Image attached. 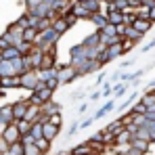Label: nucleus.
<instances>
[{
    "mask_svg": "<svg viewBox=\"0 0 155 155\" xmlns=\"http://www.w3.org/2000/svg\"><path fill=\"white\" fill-rule=\"evenodd\" d=\"M101 34H103V36H120V27L113 25V23H107V25L101 29Z\"/></svg>",
    "mask_w": 155,
    "mask_h": 155,
    "instance_id": "obj_26",
    "label": "nucleus"
},
{
    "mask_svg": "<svg viewBox=\"0 0 155 155\" xmlns=\"http://www.w3.org/2000/svg\"><path fill=\"white\" fill-rule=\"evenodd\" d=\"M42 128H44V138H46V140H51V143L57 138V134L61 132V128H59V126H54V124H51V122H44V124H42Z\"/></svg>",
    "mask_w": 155,
    "mask_h": 155,
    "instance_id": "obj_13",
    "label": "nucleus"
},
{
    "mask_svg": "<svg viewBox=\"0 0 155 155\" xmlns=\"http://www.w3.org/2000/svg\"><path fill=\"white\" fill-rule=\"evenodd\" d=\"M101 155H120V153H117V151H115L113 147H107V149H105V151H103Z\"/></svg>",
    "mask_w": 155,
    "mask_h": 155,
    "instance_id": "obj_37",
    "label": "nucleus"
},
{
    "mask_svg": "<svg viewBox=\"0 0 155 155\" xmlns=\"http://www.w3.org/2000/svg\"><path fill=\"white\" fill-rule=\"evenodd\" d=\"M36 147L40 149V153L44 155V153L51 151V140H46V138H38V140H36Z\"/></svg>",
    "mask_w": 155,
    "mask_h": 155,
    "instance_id": "obj_28",
    "label": "nucleus"
},
{
    "mask_svg": "<svg viewBox=\"0 0 155 155\" xmlns=\"http://www.w3.org/2000/svg\"><path fill=\"white\" fill-rule=\"evenodd\" d=\"M113 109H115V99H109V101H107L101 109H97V113H94L92 117H94V120H101V117H105L107 113H111Z\"/></svg>",
    "mask_w": 155,
    "mask_h": 155,
    "instance_id": "obj_15",
    "label": "nucleus"
},
{
    "mask_svg": "<svg viewBox=\"0 0 155 155\" xmlns=\"http://www.w3.org/2000/svg\"><path fill=\"white\" fill-rule=\"evenodd\" d=\"M122 155H140V153H136V151H134V149L130 147V151H128V153H122Z\"/></svg>",
    "mask_w": 155,
    "mask_h": 155,
    "instance_id": "obj_43",
    "label": "nucleus"
},
{
    "mask_svg": "<svg viewBox=\"0 0 155 155\" xmlns=\"http://www.w3.org/2000/svg\"><path fill=\"white\" fill-rule=\"evenodd\" d=\"M136 46V42H132V40H128V38H122V48H124V52L132 51Z\"/></svg>",
    "mask_w": 155,
    "mask_h": 155,
    "instance_id": "obj_31",
    "label": "nucleus"
},
{
    "mask_svg": "<svg viewBox=\"0 0 155 155\" xmlns=\"http://www.w3.org/2000/svg\"><path fill=\"white\" fill-rule=\"evenodd\" d=\"M48 122H51V124H54V126H59V128L63 126V117H61V113H54V115H51V117H48Z\"/></svg>",
    "mask_w": 155,
    "mask_h": 155,
    "instance_id": "obj_32",
    "label": "nucleus"
},
{
    "mask_svg": "<svg viewBox=\"0 0 155 155\" xmlns=\"http://www.w3.org/2000/svg\"><path fill=\"white\" fill-rule=\"evenodd\" d=\"M71 15H76L78 19H90V13L88 8L84 6V2H71Z\"/></svg>",
    "mask_w": 155,
    "mask_h": 155,
    "instance_id": "obj_10",
    "label": "nucleus"
},
{
    "mask_svg": "<svg viewBox=\"0 0 155 155\" xmlns=\"http://www.w3.org/2000/svg\"><path fill=\"white\" fill-rule=\"evenodd\" d=\"M52 29H54L59 36H63L65 31H69V29H71V25H69L67 17H57V19L52 21Z\"/></svg>",
    "mask_w": 155,
    "mask_h": 155,
    "instance_id": "obj_11",
    "label": "nucleus"
},
{
    "mask_svg": "<svg viewBox=\"0 0 155 155\" xmlns=\"http://www.w3.org/2000/svg\"><path fill=\"white\" fill-rule=\"evenodd\" d=\"M6 155H25V145L19 140V143H13V145H8V151Z\"/></svg>",
    "mask_w": 155,
    "mask_h": 155,
    "instance_id": "obj_24",
    "label": "nucleus"
},
{
    "mask_svg": "<svg viewBox=\"0 0 155 155\" xmlns=\"http://www.w3.org/2000/svg\"><path fill=\"white\" fill-rule=\"evenodd\" d=\"M59 76V67H51V69H40L38 71V78H40V82H48L52 78Z\"/></svg>",
    "mask_w": 155,
    "mask_h": 155,
    "instance_id": "obj_20",
    "label": "nucleus"
},
{
    "mask_svg": "<svg viewBox=\"0 0 155 155\" xmlns=\"http://www.w3.org/2000/svg\"><path fill=\"white\" fill-rule=\"evenodd\" d=\"M15 124H17V128H19V132H21V136H25V134L31 132V124H29L27 120H19V122H15Z\"/></svg>",
    "mask_w": 155,
    "mask_h": 155,
    "instance_id": "obj_27",
    "label": "nucleus"
},
{
    "mask_svg": "<svg viewBox=\"0 0 155 155\" xmlns=\"http://www.w3.org/2000/svg\"><path fill=\"white\" fill-rule=\"evenodd\" d=\"M122 54H126L124 48H122V44H113V46H109V48L99 57V61H101V65L105 67L107 63H111L113 59H117V57H122Z\"/></svg>",
    "mask_w": 155,
    "mask_h": 155,
    "instance_id": "obj_2",
    "label": "nucleus"
},
{
    "mask_svg": "<svg viewBox=\"0 0 155 155\" xmlns=\"http://www.w3.org/2000/svg\"><path fill=\"white\" fill-rule=\"evenodd\" d=\"M59 84L61 86H67V84H71V82H76L80 74H78L76 67H71L69 63H65V65H59Z\"/></svg>",
    "mask_w": 155,
    "mask_h": 155,
    "instance_id": "obj_1",
    "label": "nucleus"
},
{
    "mask_svg": "<svg viewBox=\"0 0 155 155\" xmlns=\"http://www.w3.org/2000/svg\"><path fill=\"white\" fill-rule=\"evenodd\" d=\"M90 23H94V27L101 31L107 23H109V19H107V13H94V15H90V19H88Z\"/></svg>",
    "mask_w": 155,
    "mask_h": 155,
    "instance_id": "obj_14",
    "label": "nucleus"
},
{
    "mask_svg": "<svg viewBox=\"0 0 155 155\" xmlns=\"http://www.w3.org/2000/svg\"><path fill=\"white\" fill-rule=\"evenodd\" d=\"M130 147L136 151V153H140V155H145V153H149V149H151V143L149 140H143V138H132V143H130Z\"/></svg>",
    "mask_w": 155,
    "mask_h": 155,
    "instance_id": "obj_8",
    "label": "nucleus"
},
{
    "mask_svg": "<svg viewBox=\"0 0 155 155\" xmlns=\"http://www.w3.org/2000/svg\"><path fill=\"white\" fill-rule=\"evenodd\" d=\"M78 130H80V122H74V124L69 126V130H67V136H74Z\"/></svg>",
    "mask_w": 155,
    "mask_h": 155,
    "instance_id": "obj_35",
    "label": "nucleus"
},
{
    "mask_svg": "<svg viewBox=\"0 0 155 155\" xmlns=\"http://www.w3.org/2000/svg\"><path fill=\"white\" fill-rule=\"evenodd\" d=\"M126 90H128V84H126V82H115V84H113V97H115V99L126 97Z\"/></svg>",
    "mask_w": 155,
    "mask_h": 155,
    "instance_id": "obj_23",
    "label": "nucleus"
},
{
    "mask_svg": "<svg viewBox=\"0 0 155 155\" xmlns=\"http://www.w3.org/2000/svg\"><path fill=\"white\" fill-rule=\"evenodd\" d=\"M134 136H136V138H143V140H149V143H151V134H149L147 126H140V128L134 132Z\"/></svg>",
    "mask_w": 155,
    "mask_h": 155,
    "instance_id": "obj_29",
    "label": "nucleus"
},
{
    "mask_svg": "<svg viewBox=\"0 0 155 155\" xmlns=\"http://www.w3.org/2000/svg\"><path fill=\"white\" fill-rule=\"evenodd\" d=\"M132 138H134V134H132L128 128H124L117 136H115V145H130V143H132Z\"/></svg>",
    "mask_w": 155,
    "mask_h": 155,
    "instance_id": "obj_18",
    "label": "nucleus"
},
{
    "mask_svg": "<svg viewBox=\"0 0 155 155\" xmlns=\"http://www.w3.org/2000/svg\"><path fill=\"white\" fill-rule=\"evenodd\" d=\"M19 80H21V88L31 90V92L36 90V86H38V82H40V78H38V71H36V69L21 74V76H19Z\"/></svg>",
    "mask_w": 155,
    "mask_h": 155,
    "instance_id": "obj_3",
    "label": "nucleus"
},
{
    "mask_svg": "<svg viewBox=\"0 0 155 155\" xmlns=\"http://www.w3.org/2000/svg\"><path fill=\"white\" fill-rule=\"evenodd\" d=\"M25 155H42V153H40V149L34 143V145H25Z\"/></svg>",
    "mask_w": 155,
    "mask_h": 155,
    "instance_id": "obj_33",
    "label": "nucleus"
},
{
    "mask_svg": "<svg viewBox=\"0 0 155 155\" xmlns=\"http://www.w3.org/2000/svg\"><path fill=\"white\" fill-rule=\"evenodd\" d=\"M149 19L155 23V6H153V8H149Z\"/></svg>",
    "mask_w": 155,
    "mask_h": 155,
    "instance_id": "obj_40",
    "label": "nucleus"
},
{
    "mask_svg": "<svg viewBox=\"0 0 155 155\" xmlns=\"http://www.w3.org/2000/svg\"><path fill=\"white\" fill-rule=\"evenodd\" d=\"M132 27L145 36V34L153 27V21H151V19H145V17H136V19H134V23H132Z\"/></svg>",
    "mask_w": 155,
    "mask_h": 155,
    "instance_id": "obj_9",
    "label": "nucleus"
},
{
    "mask_svg": "<svg viewBox=\"0 0 155 155\" xmlns=\"http://www.w3.org/2000/svg\"><path fill=\"white\" fill-rule=\"evenodd\" d=\"M101 94H103L101 90H97V92H92V94H90V101H99V97H101Z\"/></svg>",
    "mask_w": 155,
    "mask_h": 155,
    "instance_id": "obj_39",
    "label": "nucleus"
},
{
    "mask_svg": "<svg viewBox=\"0 0 155 155\" xmlns=\"http://www.w3.org/2000/svg\"><path fill=\"white\" fill-rule=\"evenodd\" d=\"M42 113H44L46 117H51L54 113H61V105L57 103V101H48V103L42 105Z\"/></svg>",
    "mask_w": 155,
    "mask_h": 155,
    "instance_id": "obj_16",
    "label": "nucleus"
},
{
    "mask_svg": "<svg viewBox=\"0 0 155 155\" xmlns=\"http://www.w3.org/2000/svg\"><path fill=\"white\" fill-rule=\"evenodd\" d=\"M52 92H54V90H51V88L46 86V82H38V86H36V90H34V94L40 97L42 105L48 103V101H52Z\"/></svg>",
    "mask_w": 155,
    "mask_h": 155,
    "instance_id": "obj_6",
    "label": "nucleus"
},
{
    "mask_svg": "<svg viewBox=\"0 0 155 155\" xmlns=\"http://www.w3.org/2000/svg\"><path fill=\"white\" fill-rule=\"evenodd\" d=\"M88 109H90V103L86 101V103H82V105H80V107H78V113H86Z\"/></svg>",
    "mask_w": 155,
    "mask_h": 155,
    "instance_id": "obj_36",
    "label": "nucleus"
},
{
    "mask_svg": "<svg viewBox=\"0 0 155 155\" xmlns=\"http://www.w3.org/2000/svg\"><path fill=\"white\" fill-rule=\"evenodd\" d=\"M132 120H134V113H132V111H126V113H122V115H120V122H122L126 128L132 124Z\"/></svg>",
    "mask_w": 155,
    "mask_h": 155,
    "instance_id": "obj_30",
    "label": "nucleus"
},
{
    "mask_svg": "<svg viewBox=\"0 0 155 155\" xmlns=\"http://www.w3.org/2000/svg\"><path fill=\"white\" fill-rule=\"evenodd\" d=\"M120 36H122V38H128V40L136 42V44H138V42L145 38L140 31H136V29H134L132 25H120Z\"/></svg>",
    "mask_w": 155,
    "mask_h": 155,
    "instance_id": "obj_5",
    "label": "nucleus"
},
{
    "mask_svg": "<svg viewBox=\"0 0 155 155\" xmlns=\"http://www.w3.org/2000/svg\"><path fill=\"white\" fill-rule=\"evenodd\" d=\"M107 19H109V23H113V25H124V13L122 11H109L107 13Z\"/></svg>",
    "mask_w": 155,
    "mask_h": 155,
    "instance_id": "obj_21",
    "label": "nucleus"
},
{
    "mask_svg": "<svg viewBox=\"0 0 155 155\" xmlns=\"http://www.w3.org/2000/svg\"><path fill=\"white\" fill-rule=\"evenodd\" d=\"M27 109H29V101H17V103H13V117H15V122H19V120H25V113Z\"/></svg>",
    "mask_w": 155,
    "mask_h": 155,
    "instance_id": "obj_7",
    "label": "nucleus"
},
{
    "mask_svg": "<svg viewBox=\"0 0 155 155\" xmlns=\"http://www.w3.org/2000/svg\"><path fill=\"white\" fill-rule=\"evenodd\" d=\"M76 2H86V0H76Z\"/></svg>",
    "mask_w": 155,
    "mask_h": 155,
    "instance_id": "obj_44",
    "label": "nucleus"
},
{
    "mask_svg": "<svg viewBox=\"0 0 155 155\" xmlns=\"http://www.w3.org/2000/svg\"><path fill=\"white\" fill-rule=\"evenodd\" d=\"M147 90H155V80H151V82L147 84Z\"/></svg>",
    "mask_w": 155,
    "mask_h": 155,
    "instance_id": "obj_41",
    "label": "nucleus"
},
{
    "mask_svg": "<svg viewBox=\"0 0 155 155\" xmlns=\"http://www.w3.org/2000/svg\"><path fill=\"white\" fill-rule=\"evenodd\" d=\"M138 101L147 105V109H155V90H145Z\"/></svg>",
    "mask_w": 155,
    "mask_h": 155,
    "instance_id": "obj_19",
    "label": "nucleus"
},
{
    "mask_svg": "<svg viewBox=\"0 0 155 155\" xmlns=\"http://www.w3.org/2000/svg\"><path fill=\"white\" fill-rule=\"evenodd\" d=\"M36 140L38 138H44V128H42V124L40 122H36V124H31V132H29Z\"/></svg>",
    "mask_w": 155,
    "mask_h": 155,
    "instance_id": "obj_25",
    "label": "nucleus"
},
{
    "mask_svg": "<svg viewBox=\"0 0 155 155\" xmlns=\"http://www.w3.org/2000/svg\"><path fill=\"white\" fill-rule=\"evenodd\" d=\"M0 138H2V140H6L8 145L19 143V140H21V132H19V128H17V124L13 122L11 126H6V128L0 132Z\"/></svg>",
    "mask_w": 155,
    "mask_h": 155,
    "instance_id": "obj_4",
    "label": "nucleus"
},
{
    "mask_svg": "<svg viewBox=\"0 0 155 155\" xmlns=\"http://www.w3.org/2000/svg\"><path fill=\"white\" fill-rule=\"evenodd\" d=\"M82 44H84V46H88V48H97L99 44H103V42H101V31H99V29H94L90 36H86V38L82 40Z\"/></svg>",
    "mask_w": 155,
    "mask_h": 155,
    "instance_id": "obj_12",
    "label": "nucleus"
},
{
    "mask_svg": "<svg viewBox=\"0 0 155 155\" xmlns=\"http://www.w3.org/2000/svg\"><path fill=\"white\" fill-rule=\"evenodd\" d=\"M105 2H113V0H105Z\"/></svg>",
    "mask_w": 155,
    "mask_h": 155,
    "instance_id": "obj_45",
    "label": "nucleus"
},
{
    "mask_svg": "<svg viewBox=\"0 0 155 155\" xmlns=\"http://www.w3.org/2000/svg\"><path fill=\"white\" fill-rule=\"evenodd\" d=\"M151 48H155V38H153V40H151V42H149V44H145V46H143V52L151 51Z\"/></svg>",
    "mask_w": 155,
    "mask_h": 155,
    "instance_id": "obj_38",
    "label": "nucleus"
},
{
    "mask_svg": "<svg viewBox=\"0 0 155 155\" xmlns=\"http://www.w3.org/2000/svg\"><path fill=\"white\" fill-rule=\"evenodd\" d=\"M130 65H132V61H124V63H122L120 67H122V69H126V67H130Z\"/></svg>",
    "mask_w": 155,
    "mask_h": 155,
    "instance_id": "obj_42",
    "label": "nucleus"
},
{
    "mask_svg": "<svg viewBox=\"0 0 155 155\" xmlns=\"http://www.w3.org/2000/svg\"><path fill=\"white\" fill-rule=\"evenodd\" d=\"M36 38H38V29H36V27H27V29H23V42H27V44H36Z\"/></svg>",
    "mask_w": 155,
    "mask_h": 155,
    "instance_id": "obj_22",
    "label": "nucleus"
},
{
    "mask_svg": "<svg viewBox=\"0 0 155 155\" xmlns=\"http://www.w3.org/2000/svg\"><path fill=\"white\" fill-rule=\"evenodd\" d=\"M94 124V117H86V120H82L80 122V130H86V128H90Z\"/></svg>",
    "mask_w": 155,
    "mask_h": 155,
    "instance_id": "obj_34",
    "label": "nucleus"
},
{
    "mask_svg": "<svg viewBox=\"0 0 155 155\" xmlns=\"http://www.w3.org/2000/svg\"><path fill=\"white\" fill-rule=\"evenodd\" d=\"M71 155H92L94 151H92V147L88 145V140H84V143H80V145H76L71 151H69Z\"/></svg>",
    "mask_w": 155,
    "mask_h": 155,
    "instance_id": "obj_17",
    "label": "nucleus"
}]
</instances>
